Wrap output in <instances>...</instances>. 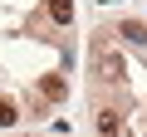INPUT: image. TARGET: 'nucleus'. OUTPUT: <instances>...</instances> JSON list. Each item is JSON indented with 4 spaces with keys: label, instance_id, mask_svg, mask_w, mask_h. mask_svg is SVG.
I'll return each instance as SVG.
<instances>
[{
    "label": "nucleus",
    "instance_id": "1",
    "mask_svg": "<svg viewBox=\"0 0 147 137\" xmlns=\"http://www.w3.org/2000/svg\"><path fill=\"white\" fill-rule=\"evenodd\" d=\"M98 79H113V83L123 79V59H118V54H113L108 44L98 49Z\"/></svg>",
    "mask_w": 147,
    "mask_h": 137
},
{
    "label": "nucleus",
    "instance_id": "2",
    "mask_svg": "<svg viewBox=\"0 0 147 137\" xmlns=\"http://www.w3.org/2000/svg\"><path fill=\"white\" fill-rule=\"evenodd\" d=\"M98 132H103V137H123V118H118L113 108H98Z\"/></svg>",
    "mask_w": 147,
    "mask_h": 137
},
{
    "label": "nucleus",
    "instance_id": "6",
    "mask_svg": "<svg viewBox=\"0 0 147 137\" xmlns=\"http://www.w3.org/2000/svg\"><path fill=\"white\" fill-rule=\"evenodd\" d=\"M15 118H20V113H15V103H10V98H0V127H10Z\"/></svg>",
    "mask_w": 147,
    "mask_h": 137
},
{
    "label": "nucleus",
    "instance_id": "3",
    "mask_svg": "<svg viewBox=\"0 0 147 137\" xmlns=\"http://www.w3.org/2000/svg\"><path fill=\"white\" fill-rule=\"evenodd\" d=\"M44 10H49V20H54V25H74V0H49Z\"/></svg>",
    "mask_w": 147,
    "mask_h": 137
},
{
    "label": "nucleus",
    "instance_id": "4",
    "mask_svg": "<svg viewBox=\"0 0 147 137\" xmlns=\"http://www.w3.org/2000/svg\"><path fill=\"white\" fill-rule=\"evenodd\" d=\"M118 34H123L127 44H147V25H137V20H123V25H118Z\"/></svg>",
    "mask_w": 147,
    "mask_h": 137
},
{
    "label": "nucleus",
    "instance_id": "5",
    "mask_svg": "<svg viewBox=\"0 0 147 137\" xmlns=\"http://www.w3.org/2000/svg\"><path fill=\"white\" fill-rule=\"evenodd\" d=\"M39 93H44V98H54V103H59V98H64V93H69V83H64V79H59V74H49V79H44V83H39Z\"/></svg>",
    "mask_w": 147,
    "mask_h": 137
}]
</instances>
